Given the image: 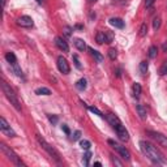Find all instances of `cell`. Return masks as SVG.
<instances>
[{
  "label": "cell",
  "mask_w": 167,
  "mask_h": 167,
  "mask_svg": "<svg viewBox=\"0 0 167 167\" xmlns=\"http://www.w3.org/2000/svg\"><path fill=\"white\" fill-rule=\"evenodd\" d=\"M35 94H37V96H50V94H51V90H50L48 88L42 86V88H38L37 89Z\"/></svg>",
  "instance_id": "d6986e66"
},
{
  "label": "cell",
  "mask_w": 167,
  "mask_h": 167,
  "mask_svg": "<svg viewBox=\"0 0 167 167\" xmlns=\"http://www.w3.org/2000/svg\"><path fill=\"white\" fill-rule=\"evenodd\" d=\"M132 92H133V96H135V98H138L141 96V92H142V89H141V85L138 82H135L133 84V86H132Z\"/></svg>",
  "instance_id": "ac0fdd59"
},
{
  "label": "cell",
  "mask_w": 167,
  "mask_h": 167,
  "mask_svg": "<svg viewBox=\"0 0 167 167\" xmlns=\"http://www.w3.org/2000/svg\"><path fill=\"white\" fill-rule=\"evenodd\" d=\"M140 148L142 150V153L152 161L155 165H167V159L163 157V154L155 148L153 144H150L148 141H140Z\"/></svg>",
  "instance_id": "6da1fadb"
},
{
  "label": "cell",
  "mask_w": 167,
  "mask_h": 167,
  "mask_svg": "<svg viewBox=\"0 0 167 167\" xmlns=\"http://www.w3.org/2000/svg\"><path fill=\"white\" fill-rule=\"evenodd\" d=\"M13 67V71H14V73L17 75L18 77H24V75H22V71H21V68L18 67V64H14V65H12Z\"/></svg>",
  "instance_id": "4dcf8cb0"
},
{
  "label": "cell",
  "mask_w": 167,
  "mask_h": 167,
  "mask_svg": "<svg viewBox=\"0 0 167 167\" xmlns=\"http://www.w3.org/2000/svg\"><path fill=\"white\" fill-rule=\"evenodd\" d=\"M146 33H148V25L146 24H142L140 26V30H138V35H140V37H145Z\"/></svg>",
  "instance_id": "484cf974"
},
{
  "label": "cell",
  "mask_w": 167,
  "mask_h": 167,
  "mask_svg": "<svg viewBox=\"0 0 167 167\" xmlns=\"http://www.w3.org/2000/svg\"><path fill=\"white\" fill-rule=\"evenodd\" d=\"M159 75L161 76H165V75H167V60L162 64V67L159 68Z\"/></svg>",
  "instance_id": "f546056e"
},
{
  "label": "cell",
  "mask_w": 167,
  "mask_h": 167,
  "mask_svg": "<svg viewBox=\"0 0 167 167\" xmlns=\"http://www.w3.org/2000/svg\"><path fill=\"white\" fill-rule=\"evenodd\" d=\"M88 50H89V51H90L92 56H93L94 59H96L98 63H102V62H103V56H102V55H101V54H99V52L97 51V50H93L92 47H88Z\"/></svg>",
  "instance_id": "2e32d148"
},
{
  "label": "cell",
  "mask_w": 167,
  "mask_h": 167,
  "mask_svg": "<svg viewBox=\"0 0 167 167\" xmlns=\"http://www.w3.org/2000/svg\"><path fill=\"white\" fill-rule=\"evenodd\" d=\"M90 158H92V153L88 152L84 154V158H82V163H84V166H89V161H90Z\"/></svg>",
  "instance_id": "cb8c5ba5"
},
{
  "label": "cell",
  "mask_w": 167,
  "mask_h": 167,
  "mask_svg": "<svg viewBox=\"0 0 167 167\" xmlns=\"http://www.w3.org/2000/svg\"><path fill=\"white\" fill-rule=\"evenodd\" d=\"M37 141L39 142V145L46 150V152L51 155V158H54L55 161H58V162H60V155H59V153H58V150L55 149V148H52L51 145H50V144L44 140L43 137H41L39 135H37Z\"/></svg>",
  "instance_id": "277c9868"
},
{
  "label": "cell",
  "mask_w": 167,
  "mask_h": 167,
  "mask_svg": "<svg viewBox=\"0 0 167 167\" xmlns=\"http://www.w3.org/2000/svg\"><path fill=\"white\" fill-rule=\"evenodd\" d=\"M104 43H111L114 41V34H112V31H110V30H104Z\"/></svg>",
  "instance_id": "44dd1931"
},
{
  "label": "cell",
  "mask_w": 167,
  "mask_h": 167,
  "mask_svg": "<svg viewBox=\"0 0 167 167\" xmlns=\"http://www.w3.org/2000/svg\"><path fill=\"white\" fill-rule=\"evenodd\" d=\"M94 166H97V167H101V166H102V163H101V162H96V163H94Z\"/></svg>",
  "instance_id": "ab89813d"
},
{
  "label": "cell",
  "mask_w": 167,
  "mask_h": 167,
  "mask_svg": "<svg viewBox=\"0 0 167 167\" xmlns=\"http://www.w3.org/2000/svg\"><path fill=\"white\" fill-rule=\"evenodd\" d=\"M148 69H149V63L144 60V62L140 63V72H141V75H146Z\"/></svg>",
  "instance_id": "7402d4cb"
},
{
  "label": "cell",
  "mask_w": 167,
  "mask_h": 167,
  "mask_svg": "<svg viewBox=\"0 0 167 167\" xmlns=\"http://www.w3.org/2000/svg\"><path fill=\"white\" fill-rule=\"evenodd\" d=\"M161 27V17H155L153 20V29L154 30H158Z\"/></svg>",
  "instance_id": "f1b7e54d"
},
{
  "label": "cell",
  "mask_w": 167,
  "mask_h": 167,
  "mask_svg": "<svg viewBox=\"0 0 167 167\" xmlns=\"http://www.w3.org/2000/svg\"><path fill=\"white\" fill-rule=\"evenodd\" d=\"M115 131H116V135H118V137L121 141H128L129 140V133H128V131L125 129V127L121 123L115 128Z\"/></svg>",
  "instance_id": "9c48e42d"
},
{
  "label": "cell",
  "mask_w": 167,
  "mask_h": 167,
  "mask_svg": "<svg viewBox=\"0 0 167 167\" xmlns=\"http://www.w3.org/2000/svg\"><path fill=\"white\" fill-rule=\"evenodd\" d=\"M58 68L59 71L62 72L64 75H68L69 71H71V67H69V63L67 62V59L64 56H59L58 58Z\"/></svg>",
  "instance_id": "ba28073f"
},
{
  "label": "cell",
  "mask_w": 167,
  "mask_h": 167,
  "mask_svg": "<svg viewBox=\"0 0 167 167\" xmlns=\"http://www.w3.org/2000/svg\"><path fill=\"white\" fill-rule=\"evenodd\" d=\"M55 44H56V47H58L59 50H62L63 52H68V51H69L68 43H67L62 37H56V38H55Z\"/></svg>",
  "instance_id": "8fae6325"
},
{
  "label": "cell",
  "mask_w": 167,
  "mask_h": 167,
  "mask_svg": "<svg viewBox=\"0 0 167 167\" xmlns=\"http://www.w3.org/2000/svg\"><path fill=\"white\" fill-rule=\"evenodd\" d=\"M0 131L8 137H16V132L10 128V125L8 124V121L5 120V118H3V116L0 118Z\"/></svg>",
  "instance_id": "8992f818"
},
{
  "label": "cell",
  "mask_w": 167,
  "mask_h": 167,
  "mask_svg": "<svg viewBox=\"0 0 167 167\" xmlns=\"http://www.w3.org/2000/svg\"><path fill=\"white\" fill-rule=\"evenodd\" d=\"M154 2H155V0H145V7H146V8H150V7H152V5L154 4Z\"/></svg>",
  "instance_id": "8d00e7d4"
},
{
  "label": "cell",
  "mask_w": 167,
  "mask_h": 167,
  "mask_svg": "<svg viewBox=\"0 0 167 167\" xmlns=\"http://www.w3.org/2000/svg\"><path fill=\"white\" fill-rule=\"evenodd\" d=\"M73 62H75V65H76L77 69H82V65H81L80 60H79V56H77V55H73Z\"/></svg>",
  "instance_id": "d6a6232c"
},
{
  "label": "cell",
  "mask_w": 167,
  "mask_h": 167,
  "mask_svg": "<svg viewBox=\"0 0 167 167\" xmlns=\"http://www.w3.org/2000/svg\"><path fill=\"white\" fill-rule=\"evenodd\" d=\"M108 144H110L111 146H112L114 150H116V152L120 154V157L123 158V159L131 161V153H129V150H128L125 146H121V145H119L118 142H115V141H112V140H108Z\"/></svg>",
  "instance_id": "5b68a950"
},
{
  "label": "cell",
  "mask_w": 167,
  "mask_h": 167,
  "mask_svg": "<svg viewBox=\"0 0 167 167\" xmlns=\"http://www.w3.org/2000/svg\"><path fill=\"white\" fill-rule=\"evenodd\" d=\"M48 120L51 121L52 124H56L59 119H58V116H56V115H48Z\"/></svg>",
  "instance_id": "836d02e7"
},
{
  "label": "cell",
  "mask_w": 167,
  "mask_h": 167,
  "mask_svg": "<svg viewBox=\"0 0 167 167\" xmlns=\"http://www.w3.org/2000/svg\"><path fill=\"white\" fill-rule=\"evenodd\" d=\"M136 110H137V114H138V116H140V119L141 120H145L146 119V108L144 107L142 104H137L136 106Z\"/></svg>",
  "instance_id": "5bb4252c"
},
{
  "label": "cell",
  "mask_w": 167,
  "mask_h": 167,
  "mask_svg": "<svg viewBox=\"0 0 167 167\" xmlns=\"http://www.w3.org/2000/svg\"><path fill=\"white\" fill-rule=\"evenodd\" d=\"M64 34L67 37H71L72 35V27L71 26H64Z\"/></svg>",
  "instance_id": "e575fe53"
},
{
  "label": "cell",
  "mask_w": 167,
  "mask_h": 167,
  "mask_svg": "<svg viewBox=\"0 0 167 167\" xmlns=\"http://www.w3.org/2000/svg\"><path fill=\"white\" fill-rule=\"evenodd\" d=\"M2 90L3 93L5 94V97H7V99L10 102V104L13 106V107L17 110V111H21V104H20V101H18V98L17 96L14 94L13 92V89L10 88L7 82H5L4 80H2Z\"/></svg>",
  "instance_id": "7a4b0ae2"
},
{
  "label": "cell",
  "mask_w": 167,
  "mask_h": 167,
  "mask_svg": "<svg viewBox=\"0 0 167 167\" xmlns=\"http://www.w3.org/2000/svg\"><path fill=\"white\" fill-rule=\"evenodd\" d=\"M62 129H63V131H64V132L67 133V135H69V133H71V131H69V128H68V127H67L65 124H63V125H62Z\"/></svg>",
  "instance_id": "74e56055"
},
{
  "label": "cell",
  "mask_w": 167,
  "mask_h": 167,
  "mask_svg": "<svg viewBox=\"0 0 167 167\" xmlns=\"http://www.w3.org/2000/svg\"><path fill=\"white\" fill-rule=\"evenodd\" d=\"M112 162H114L115 165H118V166H123V163H121L120 161H119L118 158H115V157H112Z\"/></svg>",
  "instance_id": "f35d334b"
},
{
  "label": "cell",
  "mask_w": 167,
  "mask_h": 167,
  "mask_svg": "<svg viewBox=\"0 0 167 167\" xmlns=\"http://www.w3.org/2000/svg\"><path fill=\"white\" fill-rule=\"evenodd\" d=\"M86 86H88V82H86L85 79H81V80H79V81L76 82V88L79 89L80 92H84V90H85Z\"/></svg>",
  "instance_id": "ffe728a7"
},
{
  "label": "cell",
  "mask_w": 167,
  "mask_h": 167,
  "mask_svg": "<svg viewBox=\"0 0 167 167\" xmlns=\"http://www.w3.org/2000/svg\"><path fill=\"white\" fill-rule=\"evenodd\" d=\"M110 25H112L114 27H116V29H123L124 21L119 17H112V18H110Z\"/></svg>",
  "instance_id": "4fadbf2b"
},
{
  "label": "cell",
  "mask_w": 167,
  "mask_h": 167,
  "mask_svg": "<svg viewBox=\"0 0 167 167\" xmlns=\"http://www.w3.org/2000/svg\"><path fill=\"white\" fill-rule=\"evenodd\" d=\"M5 3H7V0H2V4H3V7H5Z\"/></svg>",
  "instance_id": "b9f144b4"
},
{
  "label": "cell",
  "mask_w": 167,
  "mask_h": 167,
  "mask_svg": "<svg viewBox=\"0 0 167 167\" xmlns=\"http://www.w3.org/2000/svg\"><path fill=\"white\" fill-rule=\"evenodd\" d=\"M89 111H92L93 114H96V115H98V116H101V118H103V114H102L97 107H94V106H90V107H89Z\"/></svg>",
  "instance_id": "1f68e13d"
},
{
  "label": "cell",
  "mask_w": 167,
  "mask_h": 167,
  "mask_svg": "<svg viewBox=\"0 0 167 167\" xmlns=\"http://www.w3.org/2000/svg\"><path fill=\"white\" fill-rule=\"evenodd\" d=\"M116 76L120 77V69H116Z\"/></svg>",
  "instance_id": "60d3db41"
},
{
  "label": "cell",
  "mask_w": 167,
  "mask_h": 167,
  "mask_svg": "<svg viewBox=\"0 0 167 167\" xmlns=\"http://www.w3.org/2000/svg\"><path fill=\"white\" fill-rule=\"evenodd\" d=\"M80 137H81V132H80V131H76L75 135H73V141L80 140Z\"/></svg>",
  "instance_id": "d590c367"
},
{
  "label": "cell",
  "mask_w": 167,
  "mask_h": 167,
  "mask_svg": "<svg viewBox=\"0 0 167 167\" xmlns=\"http://www.w3.org/2000/svg\"><path fill=\"white\" fill-rule=\"evenodd\" d=\"M89 2H92V3H96V2H97V0H89Z\"/></svg>",
  "instance_id": "f6af8a7d"
},
{
  "label": "cell",
  "mask_w": 167,
  "mask_h": 167,
  "mask_svg": "<svg viewBox=\"0 0 167 167\" xmlns=\"http://www.w3.org/2000/svg\"><path fill=\"white\" fill-rule=\"evenodd\" d=\"M106 119H107V121L110 123V125L114 129H115V128H116V127H118V125L121 123L120 119H119L116 115H114V114H108L107 116H106Z\"/></svg>",
  "instance_id": "7c38bea8"
},
{
  "label": "cell",
  "mask_w": 167,
  "mask_h": 167,
  "mask_svg": "<svg viewBox=\"0 0 167 167\" xmlns=\"http://www.w3.org/2000/svg\"><path fill=\"white\" fill-rule=\"evenodd\" d=\"M0 149H2V152L5 154V157H7L10 162H13L16 166H25L24 162H21V159L17 157V154H16L12 149H10L9 146H7L4 142L0 144Z\"/></svg>",
  "instance_id": "3957f363"
},
{
  "label": "cell",
  "mask_w": 167,
  "mask_h": 167,
  "mask_svg": "<svg viewBox=\"0 0 167 167\" xmlns=\"http://www.w3.org/2000/svg\"><path fill=\"white\" fill-rule=\"evenodd\" d=\"M5 60H7L10 65L17 64V58H16V55L13 52H7L5 54Z\"/></svg>",
  "instance_id": "e0dca14e"
},
{
  "label": "cell",
  "mask_w": 167,
  "mask_h": 167,
  "mask_svg": "<svg viewBox=\"0 0 167 167\" xmlns=\"http://www.w3.org/2000/svg\"><path fill=\"white\" fill-rule=\"evenodd\" d=\"M108 56L111 60H115L116 58H118V51H116L115 48H110L108 50Z\"/></svg>",
  "instance_id": "83f0119b"
},
{
  "label": "cell",
  "mask_w": 167,
  "mask_h": 167,
  "mask_svg": "<svg viewBox=\"0 0 167 167\" xmlns=\"http://www.w3.org/2000/svg\"><path fill=\"white\" fill-rule=\"evenodd\" d=\"M163 50H165V51H166V50H167V44H166V43L163 44Z\"/></svg>",
  "instance_id": "7bdbcfd3"
},
{
  "label": "cell",
  "mask_w": 167,
  "mask_h": 167,
  "mask_svg": "<svg viewBox=\"0 0 167 167\" xmlns=\"http://www.w3.org/2000/svg\"><path fill=\"white\" fill-rule=\"evenodd\" d=\"M42 2L43 0H37V3H39V4H42Z\"/></svg>",
  "instance_id": "ee69618b"
},
{
  "label": "cell",
  "mask_w": 167,
  "mask_h": 167,
  "mask_svg": "<svg viewBox=\"0 0 167 167\" xmlns=\"http://www.w3.org/2000/svg\"><path fill=\"white\" fill-rule=\"evenodd\" d=\"M96 41H97V43H99V44L104 43V33H103V31H98V33H97Z\"/></svg>",
  "instance_id": "d4e9b609"
},
{
  "label": "cell",
  "mask_w": 167,
  "mask_h": 167,
  "mask_svg": "<svg viewBox=\"0 0 167 167\" xmlns=\"http://www.w3.org/2000/svg\"><path fill=\"white\" fill-rule=\"evenodd\" d=\"M17 25L21 27H33L34 21H33V18L29 17V16H21V17L17 18Z\"/></svg>",
  "instance_id": "30bf717a"
},
{
  "label": "cell",
  "mask_w": 167,
  "mask_h": 167,
  "mask_svg": "<svg viewBox=\"0 0 167 167\" xmlns=\"http://www.w3.org/2000/svg\"><path fill=\"white\" fill-rule=\"evenodd\" d=\"M75 46L77 47V50H80V51H85V50L88 48L85 41L81 39V38H76L75 39Z\"/></svg>",
  "instance_id": "9a60e30c"
},
{
  "label": "cell",
  "mask_w": 167,
  "mask_h": 167,
  "mask_svg": "<svg viewBox=\"0 0 167 167\" xmlns=\"http://www.w3.org/2000/svg\"><path fill=\"white\" fill-rule=\"evenodd\" d=\"M80 145H81L82 149L89 150V149H90V146H92V144H90V141H88V140H81L80 141Z\"/></svg>",
  "instance_id": "4316f807"
},
{
  "label": "cell",
  "mask_w": 167,
  "mask_h": 167,
  "mask_svg": "<svg viewBox=\"0 0 167 167\" xmlns=\"http://www.w3.org/2000/svg\"><path fill=\"white\" fill-rule=\"evenodd\" d=\"M146 133L152 138H154V140L159 144V145L167 148V136L162 135V133H159V132H155V131H146Z\"/></svg>",
  "instance_id": "52a82bcc"
},
{
  "label": "cell",
  "mask_w": 167,
  "mask_h": 167,
  "mask_svg": "<svg viewBox=\"0 0 167 167\" xmlns=\"http://www.w3.org/2000/svg\"><path fill=\"white\" fill-rule=\"evenodd\" d=\"M157 55H158V48L155 46H152L149 48V58L150 59H155L157 58Z\"/></svg>",
  "instance_id": "603a6c76"
}]
</instances>
